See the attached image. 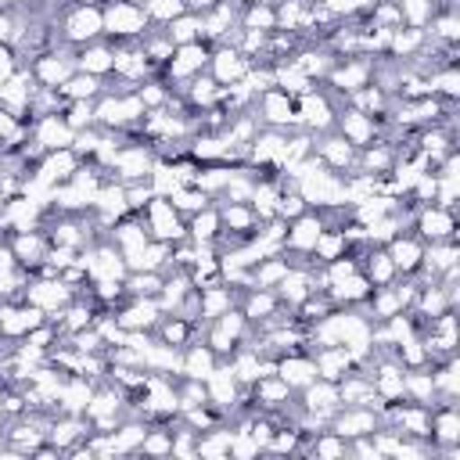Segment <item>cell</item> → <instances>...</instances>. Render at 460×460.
Wrapping results in <instances>:
<instances>
[{
    "mask_svg": "<svg viewBox=\"0 0 460 460\" xmlns=\"http://www.w3.org/2000/svg\"><path fill=\"white\" fill-rule=\"evenodd\" d=\"M137 216L144 219L147 234H151L155 241H169V244H176V241L187 237V226H183V219H180V212L172 208L169 198H158V194H155Z\"/></svg>",
    "mask_w": 460,
    "mask_h": 460,
    "instance_id": "3",
    "label": "cell"
},
{
    "mask_svg": "<svg viewBox=\"0 0 460 460\" xmlns=\"http://www.w3.org/2000/svg\"><path fill=\"white\" fill-rule=\"evenodd\" d=\"M29 126V137L32 144H40L43 151H58V147H72V129L61 115H43V119H32L25 122Z\"/></svg>",
    "mask_w": 460,
    "mask_h": 460,
    "instance_id": "11",
    "label": "cell"
},
{
    "mask_svg": "<svg viewBox=\"0 0 460 460\" xmlns=\"http://www.w3.org/2000/svg\"><path fill=\"white\" fill-rule=\"evenodd\" d=\"M140 7H144V14H147L151 25H169L176 14L187 11V0H144Z\"/></svg>",
    "mask_w": 460,
    "mask_h": 460,
    "instance_id": "19",
    "label": "cell"
},
{
    "mask_svg": "<svg viewBox=\"0 0 460 460\" xmlns=\"http://www.w3.org/2000/svg\"><path fill=\"white\" fill-rule=\"evenodd\" d=\"M219 0H187V11L190 14H205V11H212Z\"/></svg>",
    "mask_w": 460,
    "mask_h": 460,
    "instance_id": "24",
    "label": "cell"
},
{
    "mask_svg": "<svg viewBox=\"0 0 460 460\" xmlns=\"http://www.w3.org/2000/svg\"><path fill=\"white\" fill-rule=\"evenodd\" d=\"M385 252H388V259H392V266H395L399 277H413L420 270V262H424V241L417 237L413 226L410 230H399L392 241H385Z\"/></svg>",
    "mask_w": 460,
    "mask_h": 460,
    "instance_id": "7",
    "label": "cell"
},
{
    "mask_svg": "<svg viewBox=\"0 0 460 460\" xmlns=\"http://www.w3.org/2000/svg\"><path fill=\"white\" fill-rule=\"evenodd\" d=\"M417 237L428 241H449L456 237V208H442V205H420L417 219H413Z\"/></svg>",
    "mask_w": 460,
    "mask_h": 460,
    "instance_id": "8",
    "label": "cell"
},
{
    "mask_svg": "<svg viewBox=\"0 0 460 460\" xmlns=\"http://www.w3.org/2000/svg\"><path fill=\"white\" fill-rule=\"evenodd\" d=\"M255 115L262 126H273V129H291L298 126V115H295V97L280 86H270L262 93H255Z\"/></svg>",
    "mask_w": 460,
    "mask_h": 460,
    "instance_id": "5",
    "label": "cell"
},
{
    "mask_svg": "<svg viewBox=\"0 0 460 460\" xmlns=\"http://www.w3.org/2000/svg\"><path fill=\"white\" fill-rule=\"evenodd\" d=\"M395 4L402 14V25H413V29H424L435 11V0H395Z\"/></svg>",
    "mask_w": 460,
    "mask_h": 460,
    "instance_id": "20",
    "label": "cell"
},
{
    "mask_svg": "<svg viewBox=\"0 0 460 460\" xmlns=\"http://www.w3.org/2000/svg\"><path fill=\"white\" fill-rule=\"evenodd\" d=\"M219 226H223V219H219V205L212 201V205H205V208H198V212L190 216V223H187V237H190L194 244H212L216 234H219Z\"/></svg>",
    "mask_w": 460,
    "mask_h": 460,
    "instance_id": "15",
    "label": "cell"
},
{
    "mask_svg": "<svg viewBox=\"0 0 460 460\" xmlns=\"http://www.w3.org/2000/svg\"><path fill=\"white\" fill-rule=\"evenodd\" d=\"M381 424V413H374L370 406H338V413L331 417V431H338L345 442L370 435Z\"/></svg>",
    "mask_w": 460,
    "mask_h": 460,
    "instance_id": "9",
    "label": "cell"
},
{
    "mask_svg": "<svg viewBox=\"0 0 460 460\" xmlns=\"http://www.w3.org/2000/svg\"><path fill=\"white\" fill-rule=\"evenodd\" d=\"M151 198H155L151 180H133V183H126V208H129V212H140Z\"/></svg>",
    "mask_w": 460,
    "mask_h": 460,
    "instance_id": "22",
    "label": "cell"
},
{
    "mask_svg": "<svg viewBox=\"0 0 460 460\" xmlns=\"http://www.w3.org/2000/svg\"><path fill=\"white\" fill-rule=\"evenodd\" d=\"M334 129L359 151V147H367V144H374L377 137H381V126H377V119L374 115H367V111H359V108H352V104H345V108H338V115H334Z\"/></svg>",
    "mask_w": 460,
    "mask_h": 460,
    "instance_id": "6",
    "label": "cell"
},
{
    "mask_svg": "<svg viewBox=\"0 0 460 460\" xmlns=\"http://www.w3.org/2000/svg\"><path fill=\"white\" fill-rule=\"evenodd\" d=\"M277 374L288 381V388H305L313 377H316V363H313V352L309 349H295L288 356L277 359Z\"/></svg>",
    "mask_w": 460,
    "mask_h": 460,
    "instance_id": "12",
    "label": "cell"
},
{
    "mask_svg": "<svg viewBox=\"0 0 460 460\" xmlns=\"http://www.w3.org/2000/svg\"><path fill=\"white\" fill-rule=\"evenodd\" d=\"M58 90L65 93V101H97L101 97V75H90V72L75 68Z\"/></svg>",
    "mask_w": 460,
    "mask_h": 460,
    "instance_id": "16",
    "label": "cell"
},
{
    "mask_svg": "<svg viewBox=\"0 0 460 460\" xmlns=\"http://www.w3.org/2000/svg\"><path fill=\"white\" fill-rule=\"evenodd\" d=\"M208 58H212V47H208V43H201V40L176 47V50H172V58H169V61H165V68H162L165 86H172V83L180 86V83H187L190 75L205 72V68H208Z\"/></svg>",
    "mask_w": 460,
    "mask_h": 460,
    "instance_id": "4",
    "label": "cell"
},
{
    "mask_svg": "<svg viewBox=\"0 0 460 460\" xmlns=\"http://www.w3.org/2000/svg\"><path fill=\"white\" fill-rule=\"evenodd\" d=\"M219 367V356L205 345V341H190L183 349V363H180V374L183 377H194V381H205L212 370Z\"/></svg>",
    "mask_w": 460,
    "mask_h": 460,
    "instance_id": "14",
    "label": "cell"
},
{
    "mask_svg": "<svg viewBox=\"0 0 460 460\" xmlns=\"http://www.w3.org/2000/svg\"><path fill=\"white\" fill-rule=\"evenodd\" d=\"M169 201H172V208H176V212H187V216H194L198 208L212 205V198H208L201 187H194V183H180V187L169 194Z\"/></svg>",
    "mask_w": 460,
    "mask_h": 460,
    "instance_id": "18",
    "label": "cell"
},
{
    "mask_svg": "<svg viewBox=\"0 0 460 460\" xmlns=\"http://www.w3.org/2000/svg\"><path fill=\"white\" fill-rule=\"evenodd\" d=\"M111 65H115V50H111V43L101 36V40H93V43H83L79 50H75V68L79 72H90V75H111Z\"/></svg>",
    "mask_w": 460,
    "mask_h": 460,
    "instance_id": "13",
    "label": "cell"
},
{
    "mask_svg": "<svg viewBox=\"0 0 460 460\" xmlns=\"http://www.w3.org/2000/svg\"><path fill=\"white\" fill-rule=\"evenodd\" d=\"M248 58L234 47H212V58H208V75L219 83V86H230V83H241L244 72H248Z\"/></svg>",
    "mask_w": 460,
    "mask_h": 460,
    "instance_id": "10",
    "label": "cell"
},
{
    "mask_svg": "<svg viewBox=\"0 0 460 460\" xmlns=\"http://www.w3.org/2000/svg\"><path fill=\"white\" fill-rule=\"evenodd\" d=\"M14 68H18V58H14V50L7 47V43H0V86L14 75Z\"/></svg>",
    "mask_w": 460,
    "mask_h": 460,
    "instance_id": "23",
    "label": "cell"
},
{
    "mask_svg": "<svg viewBox=\"0 0 460 460\" xmlns=\"http://www.w3.org/2000/svg\"><path fill=\"white\" fill-rule=\"evenodd\" d=\"M101 14H104V40L115 47V43H129V40H140L144 29L151 25L144 7L137 0H108L101 4Z\"/></svg>",
    "mask_w": 460,
    "mask_h": 460,
    "instance_id": "1",
    "label": "cell"
},
{
    "mask_svg": "<svg viewBox=\"0 0 460 460\" xmlns=\"http://www.w3.org/2000/svg\"><path fill=\"white\" fill-rule=\"evenodd\" d=\"M61 119L68 122L72 133H75V129H90V126H97V122H93V101H68L65 111H61Z\"/></svg>",
    "mask_w": 460,
    "mask_h": 460,
    "instance_id": "21",
    "label": "cell"
},
{
    "mask_svg": "<svg viewBox=\"0 0 460 460\" xmlns=\"http://www.w3.org/2000/svg\"><path fill=\"white\" fill-rule=\"evenodd\" d=\"M165 29V36L172 40V47H183V43H194L198 36H201V18L198 14H190V11H183V14H176L169 25H162Z\"/></svg>",
    "mask_w": 460,
    "mask_h": 460,
    "instance_id": "17",
    "label": "cell"
},
{
    "mask_svg": "<svg viewBox=\"0 0 460 460\" xmlns=\"http://www.w3.org/2000/svg\"><path fill=\"white\" fill-rule=\"evenodd\" d=\"M58 25H61V40L72 43V47H83V43H93V40L104 36V14L93 4H75L72 0L68 11L58 18Z\"/></svg>",
    "mask_w": 460,
    "mask_h": 460,
    "instance_id": "2",
    "label": "cell"
}]
</instances>
